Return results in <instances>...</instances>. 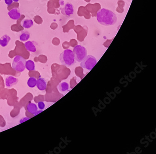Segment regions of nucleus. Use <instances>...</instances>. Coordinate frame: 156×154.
Masks as SVG:
<instances>
[{
    "instance_id": "obj_1",
    "label": "nucleus",
    "mask_w": 156,
    "mask_h": 154,
    "mask_svg": "<svg viewBox=\"0 0 156 154\" xmlns=\"http://www.w3.org/2000/svg\"><path fill=\"white\" fill-rule=\"evenodd\" d=\"M117 19L116 15L108 9H101L97 14L98 22L105 26L114 25L117 21Z\"/></svg>"
},
{
    "instance_id": "obj_2",
    "label": "nucleus",
    "mask_w": 156,
    "mask_h": 154,
    "mask_svg": "<svg viewBox=\"0 0 156 154\" xmlns=\"http://www.w3.org/2000/svg\"><path fill=\"white\" fill-rule=\"evenodd\" d=\"M60 60L62 65L70 67L76 63L75 56L72 51L69 49L64 50L60 55Z\"/></svg>"
},
{
    "instance_id": "obj_3",
    "label": "nucleus",
    "mask_w": 156,
    "mask_h": 154,
    "mask_svg": "<svg viewBox=\"0 0 156 154\" xmlns=\"http://www.w3.org/2000/svg\"><path fill=\"white\" fill-rule=\"evenodd\" d=\"M26 61V60L23 57L17 55L13 59L12 68L16 71L22 72L25 70Z\"/></svg>"
},
{
    "instance_id": "obj_4",
    "label": "nucleus",
    "mask_w": 156,
    "mask_h": 154,
    "mask_svg": "<svg viewBox=\"0 0 156 154\" xmlns=\"http://www.w3.org/2000/svg\"><path fill=\"white\" fill-rule=\"evenodd\" d=\"M75 60L78 62L82 61L87 55V51L85 47L80 45H76L73 51Z\"/></svg>"
},
{
    "instance_id": "obj_5",
    "label": "nucleus",
    "mask_w": 156,
    "mask_h": 154,
    "mask_svg": "<svg viewBox=\"0 0 156 154\" xmlns=\"http://www.w3.org/2000/svg\"><path fill=\"white\" fill-rule=\"evenodd\" d=\"M97 63V60L94 57L91 55H88L81 62V66L88 71H91Z\"/></svg>"
},
{
    "instance_id": "obj_6",
    "label": "nucleus",
    "mask_w": 156,
    "mask_h": 154,
    "mask_svg": "<svg viewBox=\"0 0 156 154\" xmlns=\"http://www.w3.org/2000/svg\"><path fill=\"white\" fill-rule=\"evenodd\" d=\"M74 6L72 4L69 2L66 3L62 9V14L67 17L71 16L74 14Z\"/></svg>"
},
{
    "instance_id": "obj_7",
    "label": "nucleus",
    "mask_w": 156,
    "mask_h": 154,
    "mask_svg": "<svg viewBox=\"0 0 156 154\" xmlns=\"http://www.w3.org/2000/svg\"><path fill=\"white\" fill-rule=\"evenodd\" d=\"M8 14L10 18L15 20L19 19L21 17L20 10L19 8H13L8 12Z\"/></svg>"
},
{
    "instance_id": "obj_8",
    "label": "nucleus",
    "mask_w": 156,
    "mask_h": 154,
    "mask_svg": "<svg viewBox=\"0 0 156 154\" xmlns=\"http://www.w3.org/2000/svg\"><path fill=\"white\" fill-rule=\"evenodd\" d=\"M25 46L27 51L35 52L37 51V43L34 41H27L25 43Z\"/></svg>"
},
{
    "instance_id": "obj_9",
    "label": "nucleus",
    "mask_w": 156,
    "mask_h": 154,
    "mask_svg": "<svg viewBox=\"0 0 156 154\" xmlns=\"http://www.w3.org/2000/svg\"><path fill=\"white\" fill-rule=\"evenodd\" d=\"M18 81V79L14 77L11 76L7 77L5 80L6 86L8 88H10L13 85H16Z\"/></svg>"
},
{
    "instance_id": "obj_10",
    "label": "nucleus",
    "mask_w": 156,
    "mask_h": 154,
    "mask_svg": "<svg viewBox=\"0 0 156 154\" xmlns=\"http://www.w3.org/2000/svg\"><path fill=\"white\" fill-rule=\"evenodd\" d=\"M36 85H37L38 89L39 90L42 91L45 90L47 87V81L44 78H39L37 80Z\"/></svg>"
},
{
    "instance_id": "obj_11",
    "label": "nucleus",
    "mask_w": 156,
    "mask_h": 154,
    "mask_svg": "<svg viewBox=\"0 0 156 154\" xmlns=\"http://www.w3.org/2000/svg\"><path fill=\"white\" fill-rule=\"evenodd\" d=\"M21 25L25 29H30L33 25V20L29 19H25L21 21Z\"/></svg>"
},
{
    "instance_id": "obj_12",
    "label": "nucleus",
    "mask_w": 156,
    "mask_h": 154,
    "mask_svg": "<svg viewBox=\"0 0 156 154\" xmlns=\"http://www.w3.org/2000/svg\"><path fill=\"white\" fill-rule=\"evenodd\" d=\"M27 110L30 113L36 114L38 112V107L35 104L30 103L27 106Z\"/></svg>"
},
{
    "instance_id": "obj_13",
    "label": "nucleus",
    "mask_w": 156,
    "mask_h": 154,
    "mask_svg": "<svg viewBox=\"0 0 156 154\" xmlns=\"http://www.w3.org/2000/svg\"><path fill=\"white\" fill-rule=\"evenodd\" d=\"M10 40L11 38L10 36L7 35H5L0 38V45H1V46L4 47L8 45Z\"/></svg>"
},
{
    "instance_id": "obj_14",
    "label": "nucleus",
    "mask_w": 156,
    "mask_h": 154,
    "mask_svg": "<svg viewBox=\"0 0 156 154\" xmlns=\"http://www.w3.org/2000/svg\"><path fill=\"white\" fill-rule=\"evenodd\" d=\"M30 37V34L27 31H22L19 34V39L21 41H27Z\"/></svg>"
},
{
    "instance_id": "obj_15",
    "label": "nucleus",
    "mask_w": 156,
    "mask_h": 154,
    "mask_svg": "<svg viewBox=\"0 0 156 154\" xmlns=\"http://www.w3.org/2000/svg\"><path fill=\"white\" fill-rule=\"evenodd\" d=\"M58 89L61 93H64L68 90L69 88V84L66 82H62L58 85Z\"/></svg>"
},
{
    "instance_id": "obj_16",
    "label": "nucleus",
    "mask_w": 156,
    "mask_h": 154,
    "mask_svg": "<svg viewBox=\"0 0 156 154\" xmlns=\"http://www.w3.org/2000/svg\"><path fill=\"white\" fill-rule=\"evenodd\" d=\"M25 68L30 71H33L35 70V66L34 62L33 61L29 60L25 62Z\"/></svg>"
},
{
    "instance_id": "obj_17",
    "label": "nucleus",
    "mask_w": 156,
    "mask_h": 154,
    "mask_svg": "<svg viewBox=\"0 0 156 154\" xmlns=\"http://www.w3.org/2000/svg\"><path fill=\"white\" fill-rule=\"evenodd\" d=\"M37 80L34 77H30L27 81V85L29 87L33 88L37 85Z\"/></svg>"
},
{
    "instance_id": "obj_18",
    "label": "nucleus",
    "mask_w": 156,
    "mask_h": 154,
    "mask_svg": "<svg viewBox=\"0 0 156 154\" xmlns=\"http://www.w3.org/2000/svg\"><path fill=\"white\" fill-rule=\"evenodd\" d=\"M38 108L40 110H43L45 108L44 103L43 101H39V102L38 103Z\"/></svg>"
},
{
    "instance_id": "obj_19",
    "label": "nucleus",
    "mask_w": 156,
    "mask_h": 154,
    "mask_svg": "<svg viewBox=\"0 0 156 154\" xmlns=\"http://www.w3.org/2000/svg\"><path fill=\"white\" fill-rule=\"evenodd\" d=\"M5 2L7 5L9 6L12 4L13 3V0H4Z\"/></svg>"
},
{
    "instance_id": "obj_20",
    "label": "nucleus",
    "mask_w": 156,
    "mask_h": 154,
    "mask_svg": "<svg viewBox=\"0 0 156 154\" xmlns=\"http://www.w3.org/2000/svg\"><path fill=\"white\" fill-rule=\"evenodd\" d=\"M13 1H14V2H17L19 1V0H13Z\"/></svg>"
}]
</instances>
